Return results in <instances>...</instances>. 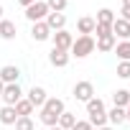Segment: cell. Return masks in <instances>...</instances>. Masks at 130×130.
<instances>
[{
    "instance_id": "d6a6232c",
    "label": "cell",
    "mask_w": 130,
    "mask_h": 130,
    "mask_svg": "<svg viewBox=\"0 0 130 130\" xmlns=\"http://www.w3.org/2000/svg\"><path fill=\"white\" fill-rule=\"evenodd\" d=\"M94 130H112V127H107V125H105V127H94Z\"/></svg>"
},
{
    "instance_id": "ba28073f",
    "label": "cell",
    "mask_w": 130,
    "mask_h": 130,
    "mask_svg": "<svg viewBox=\"0 0 130 130\" xmlns=\"http://www.w3.org/2000/svg\"><path fill=\"white\" fill-rule=\"evenodd\" d=\"M18 79H21V69L18 67L8 64V67L0 69V82H3V84H18Z\"/></svg>"
},
{
    "instance_id": "3957f363",
    "label": "cell",
    "mask_w": 130,
    "mask_h": 130,
    "mask_svg": "<svg viewBox=\"0 0 130 130\" xmlns=\"http://www.w3.org/2000/svg\"><path fill=\"white\" fill-rule=\"evenodd\" d=\"M72 56H77V59H84V56H89L92 51H94V38L92 36H79V38H74V43H72Z\"/></svg>"
},
{
    "instance_id": "9c48e42d",
    "label": "cell",
    "mask_w": 130,
    "mask_h": 130,
    "mask_svg": "<svg viewBox=\"0 0 130 130\" xmlns=\"http://www.w3.org/2000/svg\"><path fill=\"white\" fill-rule=\"evenodd\" d=\"M43 23L48 26L51 33H56V31H64V26H67V15H64V13H48Z\"/></svg>"
},
{
    "instance_id": "cb8c5ba5",
    "label": "cell",
    "mask_w": 130,
    "mask_h": 130,
    "mask_svg": "<svg viewBox=\"0 0 130 130\" xmlns=\"http://www.w3.org/2000/svg\"><path fill=\"white\" fill-rule=\"evenodd\" d=\"M46 5L51 13H64L67 10V0H46Z\"/></svg>"
},
{
    "instance_id": "d4e9b609",
    "label": "cell",
    "mask_w": 130,
    "mask_h": 130,
    "mask_svg": "<svg viewBox=\"0 0 130 130\" xmlns=\"http://www.w3.org/2000/svg\"><path fill=\"white\" fill-rule=\"evenodd\" d=\"M15 130H36V122L31 117H18L15 120Z\"/></svg>"
},
{
    "instance_id": "277c9868",
    "label": "cell",
    "mask_w": 130,
    "mask_h": 130,
    "mask_svg": "<svg viewBox=\"0 0 130 130\" xmlns=\"http://www.w3.org/2000/svg\"><path fill=\"white\" fill-rule=\"evenodd\" d=\"M51 10H48V5L43 3V0H36L33 5H28L26 8V18L31 21V23H38V21H46V15H48Z\"/></svg>"
},
{
    "instance_id": "e575fe53",
    "label": "cell",
    "mask_w": 130,
    "mask_h": 130,
    "mask_svg": "<svg viewBox=\"0 0 130 130\" xmlns=\"http://www.w3.org/2000/svg\"><path fill=\"white\" fill-rule=\"evenodd\" d=\"M48 130H61V127H59V125H54V127H48Z\"/></svg>"
},
{
    "instance_id": "7c38bea8",
    "label": "cell",
    "mask_w": 130,
    "mask_h": 130,
    "mask_svg": "<svg viewBox=\"0 0 130 130\" xmlns=\"http://www.w3.org/2000/svg\"><path fill=\"white\" fill-rule=\"evenodd\" d=\"M26 100H28V102H31L33 107H43V102H46L48 97H46V89H43V87H31V89H28V97H26Z\"/></svg>"
},
{
    "instance_id": "44dd1931",
    "label": "cell",
    "mask_w": 130,
    "mask_h": 130,
    "mask_svg": "<svg viewBox=\"0 0 130 130\" xmlns=\"http://www.w3.org/2000/svg\"><path fill=\"white\" fill-rule=\"evenodd\" d=\"M94 23H102V26H112L115 23V13L110 10V8H102L100 13H97V21Z\"/></svg>"
},
{
    "instance_id": "ac0fdd59",
    "label": "cell",
    "mask_w": 130,
    "mask_h": 130,
    "mask_svg": "<svg viewBox=\"0 0 130 130\" xmlns=\"http://www.w3.org/2000/svg\"><path fill=\"white\" fill-rule=\"evenodd\" d=\"M33 110H36V107H33L26 97L15 102V115H18V117H31V112H33Z\"/></svg>"
},
{
    "instance_id": "d6986e66",
    "label": "cell",
    "mask_w": 130,
    "mask_h": 130,
    "mask_svg": "<svg viewBox=\"0 0 130 130\" xmlns=\"http://www.w3.org/2000/svg\"><path fill=\"white\" fill-rule=\"evenodd\" d=\"M74 122H77L74 112H67V110H64V112L59 115V122H56V125H59L61 130H72V127H74Z\"/></svg>"
},
{
    "instance_id": "4316f807",
    "label": "cell",
    "mask_w": 130,
    "mask_h": 130,
    "mask_svg": "<svg viewBox=\"0 0 130 130\" xmlns=\"http://www.w3.org/2000/svg\"><path fill=\"white\" fill-rule=\"evenodd\" d=\"M94 33H97V38H100V36H110V33H112V26H102V23H97V26H94Z\"/></svg>"
},
{
    "instance_id": "836d02e7",
    "label": "cell",
    "mask_w": 130,
    "mask_h": 130,
    "mask_svg": "<svg viewBox=\"0 0 130 130\" xmlns=\"http://www.w3.org/2000/svg\"><path fill=\"white\" fill-rule=\"evenodd\" d=\"M3 89H5V84H3V82H0V94H3Z\"/></svg>"
},
{
    "instance_id": "4fadbf2b",
    "label": "cell",
    "mask_w": 130,
    "mask_h": 130,
    "mask_svg": "<svg viewBox=\"0 0 130 130\" xmlns=\"http://www.w3.org/2000/svg\"><path fill=\"white\" fill-rule=\"evenodd\" d=\"M31 36H33V41H46V38H51V31L43 21H38V23L31 26Z\"/></svg>"
},
{
    "instance_id": "6da1fadb",
    "label": "cell",
    "mask_w": 130,
    "mask_h": 130,
    "mask_svg": "<svg viewBox=\"0 0 130 130\" xmlns=\"http://www.w3.org/2000/svg\"><path fill=\"white\" fill-rule=\"evenodd\" d=\"M64 112V100H59V97H48L46 102H43V107H41V122L46 125V127H54L56 122H59V115Z\"/></svg>"
},
{
    "instance_id": "8fae6325",
    "label": "cell",
    "mask_w": 130,
    "mask_h": 130,
    "mask_svg": "<svg viewBox=\"0 0 130 130\" xmlns=\"http://www.w3.org/2000/svg\"><path fill=\"white\" fill-rule=\"evenodd\" d=\"M48 61H51V67H56V69L67 67V64H69V51H61V48H51V54H48Z\"/></svg>"
},
{
    "instance_id": "f546056e",
    "label": "cell",
    "mask_w": 130,
    "mask_h": 130,
    "mask_svg": "<svg viewBox=\"0 0 130 130\" xmlns=\"http://www.w3.org/2000/svg\"><path fill=\"white\" fill-rule=\"evenodd\" d=\"M18 3H21L23 8H28V5H33V3H36V0H18Z\"/></svg>"
},
{
    "instance_id": "e0dca14e",
    "label": "cell",
    "mask_w": 130,
    "mask_h": 130,
    "mask_svg": "<svg viewBox=\"0 0 130 130\" xmlns=\"http://www.w3.org/2000/svg\"><path fill=\"white\" fill-rule=\"evenodd\" d=\"M15 120H18V115H15V107L5 105L3 110H0V122H3V125H15Z\"/></svg>"
},
{
    "instance_id": "83f0119b",
    "label": "cell",
    "mask_w": 130,
    "mask_h": 130,
    "mask_svg": "<svg viewBox=\"0 0 130 130\" xmlns=\"http://www.w3.org/2000/svg\"><path fill=\"white\" fill-rule=\"evenodd\" d=\"M72 130H94V127H92V125H89V122H87V120H77V122H74V127H72Z\"/></svg>"
},
{
    "instance_id": "4dcf8cb0",
    "label": "cell",
    "mask_w": 130,
    "mask_h": 130,
    "mask_svg": "<svg viewBox=\"0 0 130 130\" xmlns=\"http://www.w3.org/2000/svg\"><path fill=\"white\" fill-rule=\"evenodd\" d=\"M125 120H127V122H130V105H127V107H125Z\"/></svg>"
},
{
    "instance_id": "f1b7e54d",
    "label": "cell",
    "mask_w": 130,
    "mask_h": 130,
    "mask_svg": "<svg viewBox=\"0 0 130 130\" xmlns=\"http://www.w3.org/2000/svg\"><path fill=\"white\" fill-rule=\"evenodd\" d=\"M120 13H122V15H120V18H122V21H127V23H130V8H125V5H122V10H120Z\"/></svg>"
},
{
    "instance_id": "9a60e30c",
    "label": "cell",
    "mask_w": 130,
    "mask_h": 130,
    "mask_svg": "<svg viewBox=\"0 0 130 130\" xmlns=\"http://www.w3.org/2000/svg\"><path fill=\"white\" fill-rule=\"evenodd\" d=\"M94 18H89V15H84V18H79V23H77V28H79V33L82 36H92L94 33Z\"/></svg>"
},
{
    "instance_id": "d590c367",
    "label": "cell",
    "mask_w": 130,
    "mask_h": 130,
    "mask_svg": "<svg viewBox=\"0 0 130 130\" xmlns=\"http://www.w3.org/2000/svg\"><path fill=\"white\" fill-rule=\"evenodd\" d=\"M0 21H3V5H0Z\"/></svg>"
},
{
    "instance_id": "8992f818",
    "label": "cell",
    "mask_w": 130,
    "mask_h": 130,
    "mask_svg": "<svg viewBox=\"0 0 130 130\" xmlns=\"http://www.w3.org/2000/svg\"><path fill=\"white\" fill-rule=\"evenodd\" d=\"M94 97V87H92V82H77L74 84V100H79V102H89Z\"/></svg>"
},
{
    "instance_id": "5bb4252c",
    "label": "cell",
    "mask_w": 130,
    "mask_h": 130,
    "mask_svg": "<svg viewBox=\"0 0 130 130\" xmlns=\"http://www.w3.org/2000/svg\"><path fill=\"white\" fill-rule=\"evenodd\" d=\"M0 38H5V41H13L15 38V23L13 21H0Z\"/></svg>"
},
{
    "instance_id": "2e32d148",
    "label": "cell",
    "mask_w": 130,
    "mask_h": 130,
    "mask_svg": "<svg viewBox=\"0 0 130 130\" xmlns=\"http://www.w3.org/2000/svg\"><path fill=\"white\" fill-rule=\"evenodd\" d=\"M115 41H117V38H115L112 33H110V36H100V38L94 41V48H97V51H112V48H115Z\"/></svg>"
},
{
    "instance_id": "603a6c76",
    "label": "cell",
    "mask_w": 130,
    "mask_h": 130,
    "mask_svg": "<svg viewBox=\"0 0 130 130\" xmlns=\"http://www.w3.org/2000/svg\"><path fill=\"white\" fill-rule=\"evenodd\" d=\"M115 54L120 56V61H130V41H120V43H115Z\"/></svg>"
},
{
    "instance_id": "7a4b0ae2",
    "label": "cell",
    "mask_w": 130,
    "mask_h": 130,
    "mask_svg": "<svg viewBox=\"0 0 130 130\" xmlns=\"http://www.w3.org/2000/svg\"><path fill=\"white\" fill-rule=\"evenodd\" d=\"M87 115H89V125L92 127H105V122H107V110H105V102L100 100V97H92L89 102H87Z\"/></svg>"
},
{
    "instance_id": "7402d4cb",
    "label": "cell",
    "mask_w": 130,
    "mask_h": 130,
    "mask_svg": "<svg viewBox=\"0 0 130 130\" xmlns=\"http://www.w3.org/2000/svg\"><path fill=\"white\" fill-rule=\"evenodd\" d=\"M107 120H110L112 125H122V122H125V110H122V107H112V110L107 112Z\"/></svg>"
},
{
    "instance_id": "52a82bcc",
    "label": "cell",
    "mask_w": 130,
    "mask_h": 130,
    "mask_svg": "<svg viewBox=\"0 0 130 130\" xmlns=\"http://www.w3.org/2000/svg\"><path fill=\"white\" fill-rule=\"evenodd\" d=\"M54 36V48H61V51H69L72 48V43H74V36L64 28V31H56V33H51Z\"/></svg>"
},
{
    "instance_id": "5b68a950",
    "label": "cell",
    "mask_w": 130,
    "mask_h": 130,
    "mask_svg": "<svg viewBox=\"0 0 130 130\" xmlns=\"http://www.w3.org/2000/svg\"><path fill=\"white\" fill-rule=\"evenodd\" d=\"M3 102L5 105H10V107H15V102L18 100H23V89L18 87V84H5V89H3Z\"/></svg>"
},
{
    "instance_id": "30bf717a",
    "label": "cell",
    "mask_w": 130,
    "mask_h": 130,
    "mask_svg": "<svg viewBox=\"0 0 130 130\" xmlns=\"http://www.w3.org/2000/svg\"><path fill=\"white\" fill-rule=\"evenodd\" d=\"M112 36H115V38H122V41H130V23L122 21V18H115V23H112Z\"/></svg>"
},
{
    "instance_id": "484cf974",
    "label": "cell",
    "mask_w": 130,
    "mask_h": 130,
    "mask_svg": "<svg viewBox=\"0 0 130 130\" xmlns=\"http://www.w3.org/2000/svg\"><path fill=\"white\" fill-rule=\"evenodd\" d=\"M117 77L120 79H127L130 77V61H120L117 64Z\"/></svg>"
},
{
    "instance_id": "1f68e13d",
    "label": "cell",
    "mask_w": 130,
    "mask_h": 130,
    "mask_svg": "<svg viewBox=\"0 0 130 130\" xmlns=\"http://www.w3.org/2000/svg\"><path fill=\"white\" fill-rule=\"evenodd\" d=\"M122 5H125V8H130V0H122Z\"/></svg>"
},
{
    "instance_id": "ffe728a7",
    "label": "cell",
    "mask_w": 130,
    "mask_h": 130,
    "mask_svg": "<svg viewBox=\"0 0 130 130\" xmlns=\"http://www.w3.org/2000/svg\"><path fill=\"white\" fill-rule=\"evenodd\" d=\"M112 102H115V107H122V110H125V107L130 105V92H127V89H117V92L112 94Z\"/></svg>"
}]
</instances>
